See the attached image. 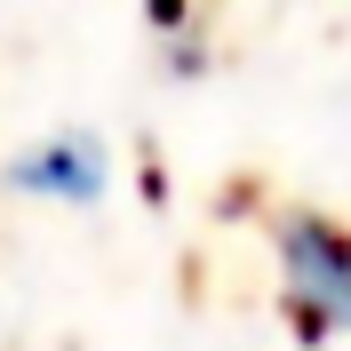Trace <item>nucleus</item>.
Returning a JSON list of instances; mask_svg holds the SVG:
<instances>
[{
  "label": "nucleus",
  "instance_id": "obj_3",
  "mask_svg": "<svg viewBox=\"0 0 351 351\" xmlns=\"http://www.w3.org/2000/svg\"><path fill=\"white\" fill-rule=\"evenodd\" d=\"M144 24H152V40H160L176 80H199L208 72V8L199 0H144Z\"/></svg>",
  "mask_w": 351,
  "mask_h": 351
},
{
  "label": "nucleus",
  "instance_id": "obj_2",
  "mask_svg": "<svg viewBox=\"0 0 351 351\" xmlns=\"http://www.w3.org/2000/svg\"><path fill=\"white\" fill-rule=\"evenodd\" d=\"M0 184L24 192V199H48V208H96V199L112 192V144L88 136V128H56V136H40L32 152L8 160Z\"/></svg>",
  "mask_w": 351,
  "mask_h": 351
},
{
  "label": "nucleus",
  "instance_id": "obj_1",
  "mask_svg": "<svg viewBox=\"0 0 351 351\" xmlns=\"http://www.w3.org/2000/svg\"><path fill=\"white\" fill-rule=\"evenodd\" d=\"M271 287L304 343L351 335V223L319 208H280L271 216Z\"/></svg>",
  "mask_w": 351,
  "mask_h": 351
}]
</instances>
